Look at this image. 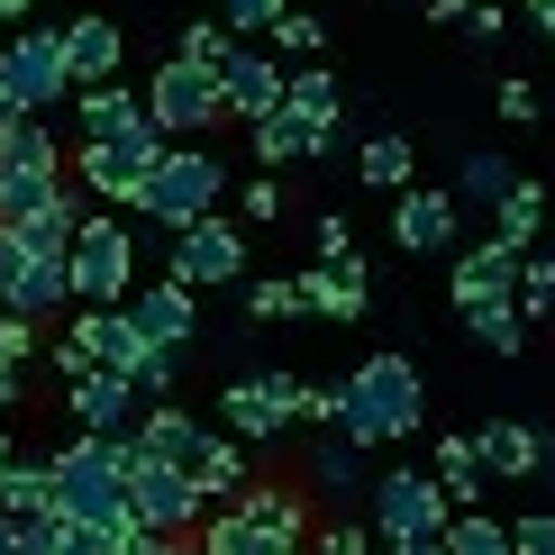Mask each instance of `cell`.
Instances as JSON below:
<instances>
[{"mask_svg": "<svg viewBox=\"0 0 555 555\" xmlns=\"http://www.w3.org/2000/svg\"><path fill=\"white\" fill-rule=\"evenodd\" d=\"M128 292H137V228H128V210H82L74 300H128Z\"/></svg>", "mask_w": 555, "mask_h": 555, "instance_id": "9c48e42d", "label": "cell"}, {"mask_svg": "<svg viewBox=\"0 0 555 555\" xmlns=\"http://www.w3.org/2000/svg\"><path fill=\"white\" fill-rule=\"evenodd\" d=\"M119 555H210V546H201V538H165V528H146V519H137Z\"/></svg>", "mask_w": 555, "mask_h": 555, "instance_id": "bcb514c9", "label": "cell"}, {"mask_svg": "<svg viewBox=\"0 0 555 555\" xmlns=\"http://www.w3.org/2000/svg\"><path fill=\"white\" fill-rule=\"evenodd\" d=\"M273 46H283V64H319L328 55V18L319 10H283L273 18Z\"/></svg>", "mask_w": 555, "mask_h": 555, "instance_id": "8d00e7d4", "label": "cell"}, {"mask_svg": "<svg viewBox=\"0 0 555 555\" xmlns=\"http://www.w3.org/2000/svg\"><path fill=\"white\" fill-rule=\"evenodd\" d=\"M519 246H501V237H482V246H455V264H447V292H455V310H482V300H519Z\"/></svg>", "mask_w": 555, "mask_h": 555, "instance_id": "2e32d148", "label": "cell"}, {"mask_svg": "<svg viewBox=\"0 0 555 555\" xmlns=\"http://www.w3.org/2000/svg\"><path fill=\"white\" fill-rule=\"evenodd\" d=\"M128 310H137V328H146L155 346H192V337H201V292H192V283H173V273L137 283V292H128Z\"/></svg>", "mask_w": 555, "mask_h": 555, "instance_id": "ffe728a7", "label": "cell"}, {"mask_svg": "<svg viewBox=\"0 0 555 555\" xmlns=\"http://www.w3.org/2000/svg\"><path fill=\"white\" fill-rule=\"evenodd\" d=\"M519 10H528V28H538V37L555 46V0H519Z\"/></svg>", "mask_w": 555, "mask_h": 555, "instance_id": "db71d44e", "label": "cell"}, {"mask_svg": "<svg viewBox=\"0 0 555 555\" xmlns=\"http://www.w3.org/2000/svg\"><path fill=\"white\" fill-rule=\"evenodd\" d=\"M237 201V173H228V155L210 146V137H173L165 146V165H155V182H146V219L155 237H173V228H192V219H210V210H228Z\"/></svg>", "mask_w": 555, "mask_h": 555, "instance_id": "7a4b0ae2", "label": "cell"}, {"mask_svg": "<svg viewBox=\"0 0 555 555\" xmlns=\"http://www.w3.org/2000/svg\"><path fill=\"white\" fill-rule=\"evenodd\" d=\"M128 511L146 528H165V538H201V519H210V492H201L182 465H155V455L128 447Z\"/></svg>", "mask_w": 555, "mask_h": 555, "instance_id": "8fae6325", "label": "cell"}, {"mask_svg": "<svg viewBox=\"0 0 555 555\" xmlns=\"http://www.w3.org/2000/svg\"><path fill=\"white\" fill-rule=\"evenodd\" d=\"M219 428L246 447H283L300 428V374H237L219 383Z\"/></svg>", "mask_w": 555, "mask_h": 555, "instance_id": "30bf717a", "label": "cell"}, {"mask_svg": "<svg viewBox=\"0 0 555 555\" xmlns=\"http://www.w3.org/2000/svg\"><path fill=\"white\" fill-rule=\"evenodd\" d=\"M482 465H492V482H538L546 474V428L528 420H482Z\"/></svg>", "mask_w": 555, "mask_h": 555, "instance_id": "7402d4cb", "label": "cell"}, {"mask_svg": "<svg viewBox=\"0 0 555 555\" xmlns=\"http://www.w3.org/2000/svg\"><path fill=\"white\" fill-rule=\"evenodd\" d=\"M428 18H437V28H465V18H474V0H428Z\"/></svg>", "mask_w": 555, "mask_h": 555, "instance_id": "f5cc1de1", "label": "cell"}, {"mask_svg": "<svg viewBox=\"0 0 555 555\" xmlns=\"http://www.w3.org/2000/svg\"><path fill=\"white\" fill-rule=\"evenodd\" d=\"M511 182H519V165H511V155H492V146H465V155H455V182H447V192L465 201V210H492V201L511 192Z\"/></svg>", "mask_w": 555, "mask_h": 555, "instance_id": "f1b7e54d", "label": "cell"}, {"mask_svg": "<svg viewBox=\"0 0 555 555\" xmlns=\"http://www.w3.org/2000/svg\"><path fill=\"white\" fill-rule=\"evenodd\" d=\"M310 256H356V228H346L337 210H328V219H310Z\"/></svg>", "mask_w": 555, "mask_h": 555, "instance_id": "f907efd6", "label": "cell"}, {"mask_svg": "<svg viewBox=\"0 0 555 555\" xmlns=\"http://www.w3.org/2000/svg\"><path fill=\"white\" fill-rule=\"evenodd\" d=\"M210 10H219V18H228L237 37H273V18H283L292 0H210Z\"/></svg>", "mask_w": 555, "mask_h": 555, "instance_id": "7bdbcfd3", "label": "cell"}, {"mask_svg": "<svg viewBox=\"0 0 555 555\" xmlns=\"http://www.w3.org/2000/svg\"><path fill=\"white\" fill-rule=\"evenodd\" d=\"M155 109H146V91H128V82H82L74 91V128L82 137H137Z\"/></svg>", "mask_w": 555, "mask_h": 555, "instance_id": "cb8c5ba5", "label": "cell"}, {"mask_svg": "<svg viewBox=\"0 0 555 555\" xmlns=\"http://www.w3.org/2000/svg\"><path fill=\"white\" fill-rule=\"evenodd\" d=\"M310 555H383V528L356 519V511H328V519L310 528Z\"/></svg>", "mask_w": 555, "mask_h": 555, "instance_id": "d590c367", "label": "cell"}, {"mask_svg": "<svg viewBox=\"0 0 555 555\" xmlns=\"http://www.w3.org/2000/svg\"><path fill=\"white\" fill-rule=\"evenodd\" d=\"M165 273H173V283H192V292H237L246 283V228L228 219V210L173 228V237H165Z\"/></svg>", "mask_w": 555, "mask_h": 555, "instance_id": "ba28073f", "label": "cell"}, {"mask_svg": "<svg viewBox=\"0 0 555 555\" xmlns=\"http://www.w3.org/2000/svg\"><path fill=\"white\" fill-rule=\"evenodd\" d=\"M64 410H74V428H101V437H137V420H146V391H137V374H119V364H91V374L64 383Z\"/></svg>", "mask_w": 555, "mask_h": 555, "instance_id": "5bb4252c", "label": "cell"}, {"mask_svg": "<svg viewBox=\"0 0 555 555\" xmlns=\"http://www.w3.org/2000/svg\"><path fill=\"white\" fill-rule=\"evenodd\" d=\"M511 546L519 555H555V511H519L511 519Z\"/></svg>", "mask_w": 555, "mask_h": 555, "instance_id": "c3c4849f", "label": "cell"}, {"mask_svg": "<svg viewBox=\"0 0 555 555\" xmlns=\"http://www.w3.org/2000/svg\"><path fill=\"white\" fill-rule=\"evenodd\" d=\"M300 300H310V319H364L374 310V264L364 256H310L300 264Z\"/></svg>", "mask_w": 555, "mask_h": 555, "instance_id": "9a60e30c", "label": "cell"}, {"mask_svg": "<svg viewBox=\"0 0 555 555\" xmlns=\"http://www.w3.org/2000/svg\"><path fill=\"white\" fill-rule=\"evenodd\" d=\"M519 310L538 319V328L555 319V256H538V246H528V264H519Z\"/></svg>", "mask_w": 555, "mask_h": 555, "instance_id": "60d3db41", "label": "cell"}, {"mask_svg": "<svg viewBox=\"0 0 555 555\" xmlns=\"http://www.w3.org/2000/svg\"><path fill=\"white\" fill-rule=\"evenodd\" d=\"M356 182H374V192H410V182H420V146H410V137H364L356 146Z\"/></svg>", "mask_w": 555, "mask_h": 555, "instance_id": "f546056e", "label": "cell"}, {"mask_svg": "<svg viewBox=\"0 0 555 555\" xmlns=\"http://www.w3.org/2000/svg\"><path fill=\"white\" fill-rule=\"evenodd\" d=\"M492 119H501V128H538V119H546L538 82H528V74H501V91H492Z\"/></svg>", "mask_w": 555, "mask_h": 555, "instance_id": "f35d334b", "label": "cell"}, {"mask_svg": "<svg viewBox=\"0 0 555 555\" xmlns=\"http://www.w3.org/2000/svg\"><path fill=\"white\" fill-rule=\"evenodd\" d=\"M0 101L10 109H74V55H64V18L46 28V18H28V28L0 37Z\"/></svg>", "mask_w": 555, "mask_h": 555, "instance_id": "5b68a950", "label": "cell"}, {"mask_svg": "<svg viewBox=\"0 0 555 555\" xmlns=\"http://www.w3.org/2000/svg\"><path fill=\"white\" fill-rule=\"evenodd\" d=\"M37 356H46V328H37V319H18L10 300H0V364H37Z\"/></svg>", "mask_w": 555, "mask_h": 555, "instance_id": "b9f144b4", "label": "cell"}, {"mask_svg": "<svg viewBox=\"0 0 555 555\" xmlns=\"http://www.w3.org/2000/svg\"><path fill=\"white\" fill-rule=\"evenodd\" d=\"M364 519L383 528V546H410V538H447L455 501H447V482H437V465H383Z\"/></svg>", "mask_w": 555, "mask_h": 555, "instance_id": "8992f818", "label": "cell"}, {"mask_svg": "<svg viewBox=\"0 0 555 555\" xmlns=\"http://www.w3.org/2000/svg\"><path fill=\"white\" fill-rule=\"evenodd\" d=\"M374 447H356V437L346 428H319V447L300 455V482H310L319 492V511H364V501H374Z\"/></svg>", "mask_w": 555, "mask_h": 555, "instance_id": "7c38bea8", "label": "cell"}, {"mask_svg": "<svg viewBox=\"0 0 555 555\" xmlns=\"http://www.w3.org/2000/svg\"><path fill=\"white\" fill-rule=\"evenodd\" d=\"M64 511H37V519H18V555H64Z\"/></svg>", "mask_w": 555, "mask_h": 555, "instance_id": "f6af8a7d", "label": "cell"}, {"mask_svg": "<svg viewBox=\"0 0 555 555\" xmlns=\"http://www.w3.org/2000/svg\"><path fill=\"white\" fill-rule=\"evenodd\" d=\"M246 146H256V165H264V173H283V165H319V155H328L337 137L300 128L292 109H264V119H246Z\"/></svg>", "mask_w": 555, "mask_h": 555, "instance_id": "603a6c76", "label": "cell"}, {"mask_svg": "<svg viewBox=\"0 0 555 555\" xmlns=\"http://www.w3.org/2000/svg\"><path fill=\"white\" fill-rule=\"evenodd\" d=\"M246 482H256V455H246V437H228V428H219L210 465H201V492H210V511H219V501H237Z\"/></svg>", "mask_w": 555, "mask_h": 555, "instance_id": "d6a6232c", "label": "cell"}, {"mask_svg": "<svg viewBox=\"0 0 555 555\" xmlns=\"http://www.w3.org/2000/svg\"><path fill=\"white\" fill-rule=\"evenodd\" d=\"M237 46H246V37H237V28H228V18L210 10V18H192V28L173 37V55H192V64H228Z\"/></svg>", "mask_w": 555, "mask_h": 555, "instance_id": "74e56055", "label": "cell"}, {"mask_svg": "<svg viewBox=\"0 0 555 555\" xmlns=\"http://www.w3.org/2000/svg\"><path fill=\"white\" fill-rule=\"evenodd\" d=\"M137 455H155V465H182L201 482V465H210V447H219V428H201L192 410H173V401H155L146 420H137V437H128Z\"/></svg>", "mask_w": 555, "mask_h": 555, "instance_id": "ac0fdd59", "label": "cell"}, {"mask_svg": "<svg viewBox=\"0 0 555 555\" xmlns=\"http://www.w3.org/2000/svg\"><path fill=\"white\" fill-rule=\"evenodd\" d=\"M383 555H447V538H410V546H383Z\"/></svg>", "mask_w": 555, "mask_h": 555, "instance_id": "9f6ffc18", "label": "cell"}, {"mask_svg": "<svg viewBox=\"0 0 555 555\" xmlns=\"http://www.w3.org/2000/svg\"><path fill=\"white\" fill-rule=\"evenodd\" d=\"M455 237H465V201H455L447 182L391 192V246H401V256H455Z\"/></svg>", "mask_w": 555, "mask_h": 555, "instance_id": "4fadbf2b", "label": "cell"}, {"mask_svg": "<svg viewBox=\"0 0 555 555\" xmlns=\"http://www.w3.org/2000/svg\"><path fill=\"white\" fill-rule=\"evenodd\" d=\"M283 82H292V64H283V55H264L256 37H246L237 55L219 64V91H228V119H237V128H246V119H264V109H283Z\"/></svg>", "mask_w": 555, "mask_h": 555, "instance_id": "e0dca14e", "label": "cell"}, {"mask_svg": "<svg viewBox=\"0 0 555 555\" xmlns=\"http://www.w3.org/2000/svg\"><path fill=\"white\" fill-rule=\"evenodd\" d=\"M237 219H246V228H273V219H283V173H264V165L246 173V182H237Z\"/></svg>", "mask_w": 555, "mask_h": 555, "instance_id": "ab89813d", "label": "cell"}, {"mask_svg": "<svg viewBox=\"0 0 555 555\" xmlns=\"http://www.w3.org/2000/svg\"><path fill=\"white\" fill-rule=\"evenodd\" d=\"M18 374H28V364H0V420H10V410L28 401V383H18Z\"/></svg>", "mask_w": 555, "mask_h": 555, "instance_id": "816d5d0a", "label": "cell"}, {"mask_svg": "<svg viewBox=\"0 0 555 555\" xmlns=\"http://www.w3.org/2000/svg\"><path fill=\"white\" fill-rule=\"evenodd\" d=\"M437 482H447L455 511H482V492H492V465H482V437H474V428H447V437H437Z\"/></svg>", "mask_w": 555, "mask_h": 555, "instance_id": "484cf974", "label": "cell"}, {"mask_svg": "<svg viewBox=\"0 0 555 555\" xmlns=\"http://www.w3.org/2000/svg\"><path fill=\"white\" fill-rule=\"evenodd\" d=\"M0 511H10V519L55 511V455H18V465L0 474Z\"/></svg>", "mask_w": 555, "mask_h": 555, "instance_id": "4dcf8cb0", "label": "cell"}, {"mask_svg": "<svg viewBox=\"0 0 555 555\" xmlns=\"http://www.w3.org/2000/svg\"><path fill=\"white\" fill-rule=\"evenodd\" d=\"M0 555H18V519L10 511H0Z\"/></svg>", "mask_w": 555, "mask_h": 555, "instance_id": "6f0895ef", "label": "cell"}, {"mask_svg": "<svg viewBox=\"0 0 555 555\" xmlns=\"http://www.w3.org/2000/svg\"><path fill=\"white\" fill-rule=\"evenodd\" d=\"M246 319L256 328H273V319H310V300H300V273H246Z\"/></svg>", "mask_w": 555, "mask_h": 555, "instance_id": "1f68e13d", "label": "cell"}, {"mask_svg": "<svg viewBox=\"0 0 555 555\" xmlns=\"http://www.w3.org/2000/svg\"><path fill=\"white\" fill-rule=\"evenodd\" d=\"M511 37V10L501 0H474V18H465V46H501Z\"/></svg>", "mask_w": 555, "mask_h": 555, "instance_id": "681fc988", "label": "cell"}, {"mask_svg": "<svg viewBox=\"0 0 555 555\" xmlns=\"http://www.w3.org/2000/svg\"><path fill=\"white\" fill-rule=\"evenodd\" d=\"M201 546L210 555H300V538H283V528L256 519L246 501H219V511L201 519Z\"/></svg>", "mask_w": 555, "mask_h": 555, "instance_id": "44dd1931", "label": "cell"}, {"mask_svg": "<svg viewBox=\"0 0 555 555\" xmlns=\"http://www.w3.org/2000/svg\"><path fill=\"white\" fill-rule=\"evenodd\" d=\"M10 310L37 319V328H55V319L74 310V256H28V273H18V292H10Z\"/></svg>", "mask_w": 555, "mask_h": 555, "instance_id": "d4e9b609", "label": "cell"}, {"mask_svg": "<svg viewBox=\"0 0 555 555\" xmlns=\"http://www.w3.org/2000/svg\"><path fill=\"white\" fill-rule=\"evenodd\" d=\"M492 237H501V246H519V256L546 237V182H528V173H519L511 192L492 201Z\"/></svg>", "mask_w": 555, "mask_h": 555, "instance_id": "83f0119b", "label": "cell"}, {"mask_svg": "<svg viewBox=\"0 0 555 555\" xmlns=\"http://www.w3.org/2000/svg\"><path fill=\"white\" fill-rule=\"evenodd\" d=\"M300 555H310V546H300Z\"/></svg>", "mask_w": 555, "mask_h": 555, "instance_id": "6125c7cd", "label": "cell"}, {"mask_svg": "<svg viewBox=\"0 0 555 555\" xmlns=\"http://www.w3.org/2000/svg\"><path fill=\"white\" fill-rule=\"evenodd\" d=\"M37 18V0H0V28H28Z\"/></svg>", "mask_w": 555, "mask_h": 555, "instance_id": "11a10c76", "label": "cell"}, {"mask_svg": "<svg viewBox=\"0 0 555 555\" xmlns=\"http://www.w3.org/2000/svg\"><path fill=\"white\" fill-rule=\"evenodd\" d=\"M420 420H428V383L410 356H364L346 374V420L337 428L356 447H401V437H420Z\"/></svg>", "mask_w": 555, "mask_h": 555, "instance_id": "6da1fadb", "label": "cell"}, {"mask_svg": "<svg viewBox=\"0 0 555 555\" xmlns=\"http://www.w3.org/2000/svg\"><path fill=\"white\" fill-rule=\"evenodd\" d=\"M447 555H519V546H511V519L455 511V519H447Z\"/></svg>", "mask_w": 555, "mask_h": 555, "instance_id": "e575fe53", "label": "cell"}, {"mask_svg": "<svg viewBox=\"0 0 555 555\" xmlns=\"http://www.w3.org/2000/svg\"><path fill=\"white\" fill-rule=\"evenodd\" d=\"M146 109L165 119V137H219V128H228V91H219V64L165 55V64L146 74Z\"/></svg>", "mask_w": 555, "mask_h": 555, "instance_id": "52a82bcc", "label": "cell"}, {"mask_svg": "<svg viewBox=\"0 0 555 555\" xmlns=\"http://www.w3.org/2000/svg\"><path fill=\"white\" fill-rule=\"evenodd\" d=\"M283 109H292L300 128H319V137H337V128H346V91H337V74H328V64H292Z\"/></svg>", "mask_w": 555, "mask_h": 555, "instance_id": "4316f807", "label": "cell"}, {"mask_svg": "<svg viewBox=\"0 0 555 555\" xmlns=\"http://www.w3.org/2000/svg\"><path fill=\"white\" fill-rule=\"evenodd\" d=\"M346 420V383H300V428H337Z\"/></svg>", "mask_w": 555, "mask_h": 555, "instance_id": "ee69618b", "label": "cell"}, {"mask_svg": "<svg viewBox=\"0 0 555 555\" xmlns=\"http://www.w3.org/2000/svg\"><path fill=\"white\" fill-rule=\"evenodd\" d=\"M46 374H55V383H74V374H91V346H82L74 328H64V337H46Z\"/></svg>", "mask_w": 555, "mask_h": 555, "instance_id": "7dc6e473", "label": "cell"}, {"mask_svg": "<svg viewBox=\"0 0 555 555\" xmlns=\"http://www.w3.org/2000/svg\"><path fill=\"white\" fill-rule=\"evenodd\" d=\"M165 119H146L137 137H82L74 146V182L101 210H146V182H155V165H165Z\"/></svg>", "mask_w": 555, "mask_h": 555, "instance_id": "277c9868", "label": "cell"}, {"mask_svg": "<svg viewBox=\"0 0 555 555\" xmlns=\"http://www.w3.org/2000/svg\"><path fill=\"white\" fill-rule=\"evenodd\" d=\"M55 511L64 519H137L128 511V437L74 428L55 447Z\"/></svg>", "mask_w": 555, "mask_h": 555, "instance_id": "3957f363", "label": "cell"}, {"mask_svg": "<svg viewBox=\"0 0 555 555\" xmlns=\"http://www.w3.org/2000/svg\"><path fill=\"white\" fill-rule=\"evenodd\" d=\"M64 55H74V91L82 82H119L128 74V28L109 10H82V18H64Z\"/></svg>", "mask_w": 555, "mask_h": 555, "instance_id": "d6986e66", "label": "cell"}, {"mask_svg": "<svg viewBox=\"0 0 555 555\" xmlns=\"http://www.w3.org/2000/svg\"><path fill=\"white\" fill-rule=\"evenodd\" d=\"M10 119H18V109H10V101H0V137H10Z\"/></svg>", "mask_w": 555, "mask_h": 555, "instance_id": "94428289", "label": "cell"}, {"mask_svg": "<svg viewBox=\"0 0 555 555\" xmlns=\"http://www.w3.org/2000/svg\"><path fill=\"white\" fill-rule=\"evenodd\" d=\"M538 482H555V428H546V474H538Z\"/></svg>", "mask_w": 555, "mask_h": 555, "instance_id": "680465c9", "label": "cell"}, {"mask_svg": "<svg viewBox=\"0 0 555 555\" xmlns=\"http://www.w3.org/2000/svg\"><path fill=\"white\" fill-rule=\"evenodd\" d=\"M465 328H474L482 346H492V356H519V346H528V328H538V319H528L519 300H482V310H465Z\"/></svg>", "mask_w": 555, "mask_h": 555, "instance_id": "836d02e7", "label": "cell"}, {"mask_svg": "<svg viewBox=\"0 0 555 555\" xmlns=\"http://www.w3.org/2000/svg\"><path fill=\"white\" fill-rule=\"evenodd\" d=\"M10 465H18V447H10V437H0V474H10Z\"/></svg>", "mask_w": 555, "mask_h": 555, "instance_id": "91938a15", "label": "cell"}]
</instances>
